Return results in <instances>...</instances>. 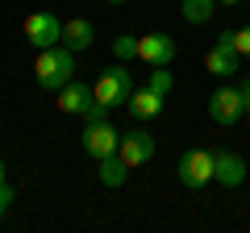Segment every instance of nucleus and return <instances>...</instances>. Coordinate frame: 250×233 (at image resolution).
<instances>
[{"label":"nucleus","instance_id":"obj_1","mask_svg":"<svg viewBox=\"0 0 250 233\" xmlns=\"http://www.w3.org/2000/svg\"><path fill=\"white\" fill-rule=\"evenodd\" d=\"M34 75H38V83H42L46 92L67 88V83L75 79V50H67L62 42H59V46H46V50H38Z\"/></svg>","mask_w":250,"mask_h":233},{"label":"nucleus","instance_id":"obj_22","mask_svg":"<svg viewBox=\"0 0 250 233\" xmlns=\"http://www.w3.org/2000/svg\"><path fill=\"white\" fill-rule=\"evenodd\" d=\"M4 183H9V171H4V158H0V188H4Z\"/></svg>","mask_w":250,"mask_h":233},{"label":"nucleus","instance_id":"obj_24","mask_svg":"<svg viewBox=\"0 0 250 233\" xmlns=\"http://www.w3.org/2000/svg\"><path fill=\"white\" fill-rule=\"evenodd\" d=\"M108 4H121V0H108Z\"/></svg>","mask_w":250,"mask_h":233},{"label":"nucleus","instance_id":"obj_5","mask_svg":"<svg viewBox=\"0 0 250 233\" xmlns=\"http://www.w3.org/2000/svg\"><path fill=\"white\" fill-rule=\"evenodd\" d=\"M25 38H29V46H38V50L59 46L62 42V21L54 17V13H29L25 17Z\"/></svg>","mask_w":250,"mask_h":233},{"label":"nucleus","instance_id":"obj_9","mask_svg":"<svg viewBox=\"0 0 250 233\" xmlns=\"http://www.w3.org/2000/svg\"><path fill=\"white\" fill-rule=\"evenodd\" d=\"M213 179L221 188H242L246 183V158L233 150H217L213 154Z\"/></svg>","mask_w":250,"mask_h":233},{"label":"nucleus","instance_id":"obj_12","mask_svg":"<svg viewBox=\"0 0 250 233\" xmlns=\"http://www.w3.org/2000/svg\"><path fill=\"white\" fill-rule=\"evenodd\" d=\"M125 108H129L134 121H150V116L163 113V96L154 88H134V92H129V100H125Z\"/></svg>","mask_w":250,"mask_h":233},{"label":"nucleus","instance_id":"obj_16","mask_svg":"<svg viewBox=\"0 0 250 233\" xmlns=\"http://www.w3.org/2000/svg\"><path fill=\"white\" fill-rule=\"evenodd\" d=\"M146 88H154L159 96H167V92L175 88V75H171L167 67H154V71H150V79H146Z\"/></svg>","mask_w":250,"mask_h":233},{"label":"nucleus","instance_id":"obj_15","mask_svg":"<svg viewBox=\"0 0 250 233\" xmlns=\"http://www.w3.org/2000/svg\"><path fill=\"white\" fill-rule=\"evenodd\" d=\"M179 13H184V21H192V25H205V21L217 13V0H184Z\"/></svg>","mask_w":250,"mask_h":233},{"label":"nucleus","instance_id":"obj_3","mask_svg":"<svg viewBox=\"0 0 250 233\" xmlns=\"http://www.w3.org/2000/svg\"><path fill=\"white\" fill-rule=\"evenodd\" d=\"M175 175H179L184 188H205L213 179V154L208 150H184L175 162Z\"/></svg>","mask_w":250,"mask_h":233},{"label":"nucleus","instance_id":"obj_19","mask_svg":"<svg viewBox=\"0 0 250 233\" xmlns=\"http://www.w3.org/2000/svg\"><path fill=\"white\" fill-rule=\"evenodd\" d=\"M108 113H113V108H108L104 100H96V104H92V108H88L83 116H88V121H108Z\"/></svg>","mask_w":250,"mask_h":233},{"label":"nucleus","instance_id":"obj_8","mask_svg":"<svg viewBox=\"0 0 250 233\" xmlns=\"http://www.w3.org/2000/svg\"><path fill=\"white\" fill-rule=\"evenodd\" d=\"M117 154L129 162V171H134V167H142V162H150V158H154V137L146 134L142 125H138V129H129V134H121V146H117Z\"/></svg>","mask_w":250,"mask_h":233},{"label":"nucleus","instance_id":"obj_10","mask_svg":"<svg viewBox=\"0 0 250 233\" xmlns=\"http://www.w3.org/2000/svg\"><path fill=\"white\" fill-rule=\"evenodd\" d=\"M205 71L217 75V79H229L233 71H242V54L233 50V46H221V42H217L213 50L205 54Z\"/></svg>","mask_w":250,"mask_h":233},{"label":"nucleus","instance_id":"obj_14","mask_svg":"<svg viewBox=\"0 0 250 233\" xmlns=\"http://www.w3.org/2000/svg\"><path fill=\"white\" fill-rule=\"evenodd\" d=\"M96 179L104 183V188H121L125 179H129V162L121 158V154H108V158H100V171Z\"/></svg>","mask_w":250,"mask_h":233},{"label":"nucleus","instance_id":"obj_17","mask_svg":"<svg viewBox=\"0 0 250 233\" xmlns=\"http://www.w3.org/2000/svg\"><path fill=\"white\" fill-rule=\"evenodd\" d=\"M113 54L121 58V63H125V58H138V38L134 34H117L113 38Z\"/></svg>","mask_w":250,"mask_h":233},{"label":"nucleus","instance_id":"obj_18","mask_svg":"<svg viewBox=\"0 0 250 233\" xmlns=\"http://www.w3.org/2000/svg\"><path fill=\"white\" fill-rule=\"evenodd\" d=\"M233 50H238L242 58H250V25H242V29H233Z\"/></svg>","mask_w":250,"mask_h":233},{"label":"nucleus","instance_id":"obj_23","mask_svg":"<svg viewBox=\"0 0 250 233\" xmlns=\"http://www.w3.org/2000/svg\"><path fill=\"white\" fill-rule=\"evenodd\" d=\"M217 4H242V0H217Z\"/></svg>","mask_w":250,"mask_h":233},{"label":"nucleus","instance_id":"obj_4","mask_svg":"<svg viewBox=\"0 0 250 233\" xmlns=\"http://www.w3.org/2000/svg\"><path fill=\"white\" fill-rule=\"evenodd\" d=\"M117 146H121V134L113 129V121H88L83 125V150L96 162L108 158V154H117Z\"/></svg>","mask_w":250,"mask_h":233},{"label":"nucleus","instance_id":"obj_13","mask_svg":"<svg viewBox=\"0 0 250 233\" xmlns=\"http://www.w3.org/2000/svg\"><path fill=\"white\" fill-rule=\"evenodd\" d=\"M96 42V29H92V21H83V17H71V21H62V46L67 50H88V46Z\"/></svg>","mask_w":250,"mask_h":233},{"label":"nucleus","instance_id":"obj_21","mask_svg":"<svg viewBox=\"0 0 250 233\" xmlns=\"http://www.w3.org/2000/svg\"><path fill=\"white\" fill-rule=\"evenodd\" d=\"M242 104H246V113H250V75L242 79Z\"/></svg>","mask_w":250,"mask_h":233},{"label":"nucleus","instance_id":"obj_11","mask_svg":"<svg viewBox=\"0 0 250 233\" xmlns=\"http://www.w3.org/2000/svg\"><path fill=\"white\" fill-rule=\"evenodd\" d=\"M92 104H96V92H92L88 83L71 79L67 88H59V108H62V113H75V116H83Z\"/></svg>","mask_w":250,"mask_h":233},{"label":"nucleus","instance_id":"obj_6","mask_svg":"<svg viewBox=\"0 0 250 233\" xmlns=\"http://www.w3.org/2000/svg\"><path fill=\"white\" fill-rule=\"evenodd\" d=\"M242 113H246L242 88H217L208 96V116H213L217 125H233V121H242Z\"/></svg>","mask_w":250,"mask_h":233},{"label":"nucleus","instance_id":"obj_7","mask_svg":"<svg viewBox=\"0 0 250 233\" xmlns=\"http://www.w3.org/2000/svg\"><path fill=\"white\" fill-rule=\"evenodd\" d=\"M175 38L171 34H146V38H138V58L142 63H150V67H171L175 63Z\"/></svg>","mask_w":250,"mask_h":233},{"label":"nucleus","instance_id":"obj_20","mask_svg":"<svg viewBox=\"0 0 250 233\" xmlns=\"http://www.w3.org/2000/svg\"><path fill=\"white\" fill-rule=\"evenodd\" d=\"M9 204H13V188H9V183H4V188H0V216L9 213Z\"/></svg>","mask_w":250,"mask_h":233},{"label":"nucleus","instance_id":"obj_2","mask_svg":"<svg viewBox=\"0 0 250 233\" xmlns=\"http://www.w3.org/2000/svg\"><path fill=\"white\" fill-rule=\"evenodd\" d=\"M92 92H96V100H104L108 108H121L125 100H129V92H134V75L125 71V67H108V71H100V79L92 83Z\"/></svg>","mask_w":250,"mask_h":233}]
</instances>
